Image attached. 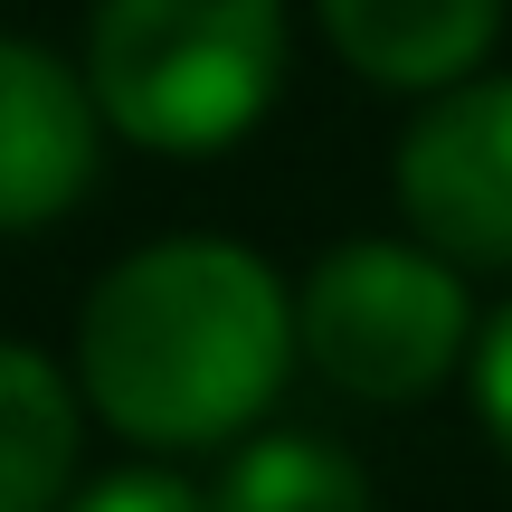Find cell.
Instances as JSON below:
<instances>
[{"mask_svg":"<svg viewBox=\"0 0 512 512\" xmlns=\"http://www.w3.org/2000/svg\"><path fill=\"white\" fill-rule=\"evenodd\" d=\"M95 152H105L95 86L38 38H0V238L67 219L95 181Z\"/></svg>","mask_w":512,"mask_h":512,"instance_id":"obj_5","label":"cell"},{"mask_svg":"<svg viewBox=\"0 0 512 512\" xmlns=\"http://www.w3.org/2000/svg\"><path fill=\"white\" fill-rule=\"evenodd\" d=\"M67 512H209V494H200V484H181L171 465H124V475L76 484Z\"/></svg>","mask_w":512,"mask_h":512,"instance_id":"obj_9","label":"cell"},{"mask_svg":"<svg viewBox=\"0 0 512 512\" xmlns=\"http://www.w3.org/2000/svg\"><path fill=\"white\" fill-rule=\"evenodd\" d=\"M76 389L48 351L0 342V512H67L76 494Z\"/></svg>","mask_w":512,"mask_h":512,"instance_id":"obj_7","label":"cell"},{"mask_svg":"<svg viewBox=\"0 0 512 512\" xmlns=\"http://www.w3.org/2000/svg\"><path fill=\"white\" fill-rule=\"evenodd\" d=\"M209 512H370V475L332 437L285 427V437L238 446V465L219 475Z\"/></svg>","mask_w":512,"mask_h":512,"instance_id":"obj_8","label":"cell"},{"mask_svg":"<svg viewBox=\"0 0 512 512\" xmlns=\"http://www.w3.org/2000/svg\"><path fill=\"white\" fill-rule=\"evenodd\" d=\"M475 408H484V437L512 456V304L475 332Z\"/></svg>","mask_w":512,"mask_h":512,"instance_id":"obj_10","label":"cell"},{"mask_svg":"<svg viewBox=\"0 0 512 512\" xmlns=\"http://www.w3.org/2000/svg\"><path fill=\"white\" fill-rule=\"evenodd\" d=\"M342 67L399 95H446L484 67L503 29V0H313Z\"/></svg>","mask_w":512,"mask_h":512,"instance_id":"obj_6","label":"cell"},{"mask_svg":"<svg viewBox=\"0 0 512 512\" xmlns=\"http://www.w3.org/2000/svg\"><path fill=\"white\" fill-rule=\"evenodd\" d=\"M294 342L342 399L408 408L465 361L475 304L427 238H342L294 294Z\"/></svg>","mask_w":512,"mask_h":512,"instance_id":"obj_3","label":"cell"},{"mask_svg":"<svg viewBox=\"0 0 512 512\" xmlns=\"http://www.w3.org/2000/svg\"><path fill=\"white\" fill-rule=\"evenodd\" d=\"M86 86L143 152H228L285 86V0H95Z\"/></svg>","mask_w":512,"mask_h":512,"instance_id":"obj_2","label":"cell"},{"mask_svg":"<svg viewBox=\"0 0 512 512\" xmlns=\"http://www.w3.org/2000/svg\"><path fill=\"white\" fill-rule=\"evenodd\" d=\"M294 304L238 238H162L105 275L76 313V389L133 446H228L275 408Z\"/></svg>","mask_w":512,"mask_h":512,"instance_id":"obj_1","label":"cell"},{"mask_svg":"<svg viewBox=\"0 0 512 512\" xmlns=\"http://www.w3.org/2000/svg\"><path fill=\"white\" fill-rule=\"evenodd\" d=\"M399 209L437 256L512 275V76H465L399 133Z\"/></svg>","mask_w":512,"mask_h":512,"instance_id":"obj_4","label":"cell"}]
</instances>
